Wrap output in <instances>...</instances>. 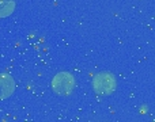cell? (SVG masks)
<instances>
[{"label": "cell", "mask_w": 155, "mask_h": 122, "mask_svg": "<svg viewBox=\"0 0 155 122\" xmlns=\"http://www.w3.org/2000/svg\"><path fill=\"white\" fill-rule=\"evenodd\" d=\"M74 88H75V80H74L72 75L68 72H60L52 80V90L57 95H70Z\"/></svg>", "instance_id": "obj_1"}, {"label": "cell", "mask_w": 155, "mask_h": 122, "mask_svg": "<svg viewBox=\"0 0 155 122\" xmlns=\"http://www.w3.org/2000/svg\"><path fill=\"white\" fill-rule=\"evenodd\" d=\"M93 87L98 95L106 96L114 91L116 88V80L112 73L109 72H101L98 73L93 80Z\"/></svg>", "instance_id": "obj_2"}, {"label": "cell", "mask_w": 155, "mask_h": 122, "mask_svg": "<svg viewBox=\"0 0 155 122\" xmlns=\"http://www.w3.org/2000/svg\"><path fill=\"white\" fill-rule=\"evenodd\" d=\"M15 90V83L12 77L7 73H0V99H5L12 95Z\"/></svg>", "instance_id": "obj_3"}, {"label": "cell", "mask_w": 155, "mask_h": 122, "mask_svg": "<svg viewBox=\"0 0 155 122\" xmlns=\"http://www.w3.org/2000/svg\"><path fill=\"white\" fill-rule=\"evenodd\" d=\"M14 8H15L14 0H0V18H5L12 14Z\"/></svg>", "instance_id": "obj_4"}]
</instances>
